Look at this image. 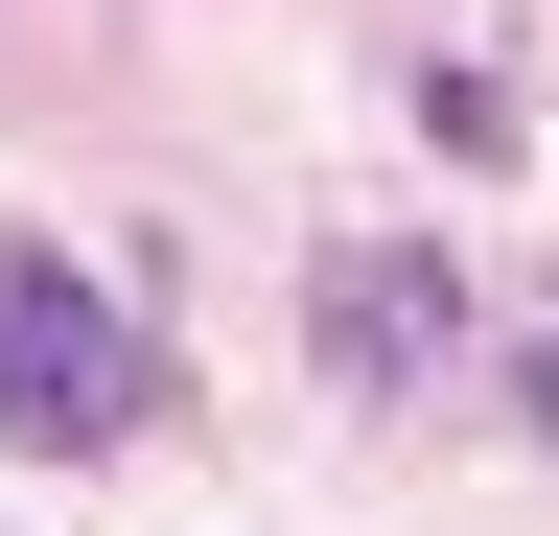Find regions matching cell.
Returning a JSON list of instances; mask_svg holds the SVG:
<instances>
[{"label": "cell", "instance_id": "obj_1", "mask_svg": "<svg viewBox=\"0 0 559 536\" xmlns=\"http://www.w3.org/2000/svg\"><path fill=\"white\" fill-rule=\"evenodd\" d=\"M140 420H164V350H140L70 257H0V443L24 466H117Z\"/></svg>", "mask_w": 559, "mask_h": 536}, {"label": "cell", "instance_id": "obj_2", "mask_svg": "<svg viewBox=\"0 0 559 536\" xmlns=\"http://www.w3.org/2000/svg\"><path fill=\"white\" fill-rule=\"evenodd\" d=\"M304 350H326V396H419V373H466V257H443V234H326Z\"/></svg>", "mask_w": 559, "mask_h": 536}, {"label": "cell", "instance_id": "obj_3", "mask_svg": "<svg viewBox=\"0 0 559 536\" xmlns=\"http://www.w3.org/2000/svg\"><path fill=\"white\" fill-rule=\"evenodd\" d=\"M536 443H559V350H536Z\"/></svg>", "mask_w": 559, "mask_h": 536}]
</instances>
